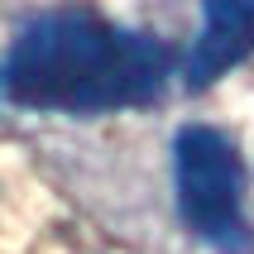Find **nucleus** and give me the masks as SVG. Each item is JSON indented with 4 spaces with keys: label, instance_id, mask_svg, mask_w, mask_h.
Returning <instances> with one entry per match:
<instances>
[{
    "label": "nucleus",
    "instance_id": "nucleus-1",
    "mask_svg": "<svg viewBox=\"0 0 254 254\" xmlns=\"http://www.w3.org/2000/svg\"><path fill=\"white\" fill-rule=\"evenodd\" d=\"M173 48L154 34L67 5L34 14L0 58V101L24 111L106 115L149 106L173 77Z\"/></svg>",
    "mask_w": 254,
    "mask_h": 254
},
{
    "label": "nucleus",
    "instance_id": "nucleus-2",
    "mask_svg": "<svg viewBox=\"0 0 254 254\" xmlns=\"http://www.w3.org/2000/svg\"><path fill=\"white\" fill-rule=\"evenodd\" d=\"M173 173H178V211L197 240L216 250H245V168L235 144L211 125L178 129L173 144Z\"/></svg>",
    "mask_w": 254,
    "mask_h": 254
},
{
    "label": "nucleus",
    "instance_id": "nucleus-3",
    "mask_svg": "<svg viewBox=\"0 0 254 254\" xmlns=\"http://www.w3.org/2000/svg\"><path fill=\"white\" fill-rule=\"evenodd\" d=\"M254 53V0H201V34L183 63L192 91L211 86Z\"/></svg>",
    "mask_w": 254,
    "mask_h": 254
}]
</instances>
